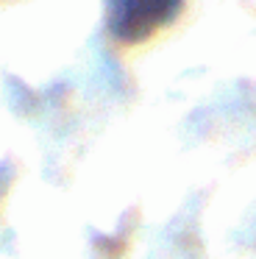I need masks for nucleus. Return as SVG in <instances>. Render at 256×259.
<instances>
[{
    "label": "nucleus",
    "instance_id": "1",
    "mask_svg": "<svg viewBox=\"0 0 256 259\" xmlns=\"http://www.w3.org/2000/svg\"><path fill=\"white\" fill-rule=\"evenodd\" d=\"M181 0H106L109 34L122 45H137L173 23Z\"/></svg>",
    "mask_w": 256,
    "mask_h": 259
}]
</instances>
